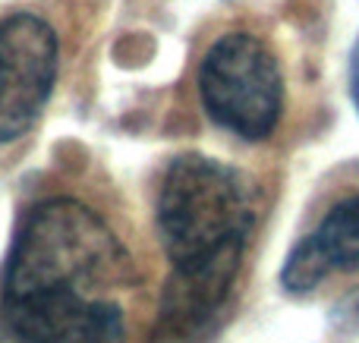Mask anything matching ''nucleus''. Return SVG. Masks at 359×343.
Wrapping results in <instances>:
<instances>
[{"label": "nucleus", "instance_id": "obj_1", "mask_svg": "<svg viewBox=\"0 0 359 343\" xmlns=\"http://www.w3.org/2000/svg\"><path fill=\"white\" fill-rule=\"evenodd\" d=\"M136 268L98 211L76 199H48L25 214L6 255L0 296L86 293L130 287Z\"/></svg>", "mask_w": 359, "mask_h": 343}, {"label": "nucleus", "instance_id": "obj_2", "mask_svg": "<svg viewBox=\"0 0 359 343\" xmlns=\"http://www.w3.org/2000/svg\"><path fill=\"white\" fill-rule=\"evenodd\" d=\"M158 237L174 271L240 268L252 205L243 176L205 155H180L158 192Z\"/></svg>", "mask_w": 359, "mask_h": 343}, {"label": "nucleus", "instance_id": "obj_3", "mask_svg": "<svg viewBox=\"0 0 359 343\" xmlns=\"http://www.w3.org/2000/svg\"><path fill=\"white\" fill-rule=\"evenodd\" d=\"M202 111L224 132L262 142L284 113V73L278 57L252 31H224L198 63Z\"/></svg>", "mask_w": 359, "mask_h": 343}, {"label": "nucleus", "instance_id": "obj_4", "mask_svg": "<svg viewBox=\"0 0 359 343\" xmlns=\"http://www.w3.org/2000/svg\"><path fill=\"white\" fill-rule=\"evenodd\" d=\"M60 44L35 13L0 19V145L35 126L57 82Z\"/></svg>", "mask_w": 359, "mask_h": 343}, {"label": "nucleus", "instance_id": "obj_5", "mask_svg": "<svg viewBox=\"0 0 359 343\" xmlns=\"http://www.w3.org/2000/svg\"><path fill=\"white\" fill-rule=\"evenodd\" d=\"M0 343H126L123 309L67 290L0 296Z\"/></svg>", "mask_w": 359, "mask_h": 343}, {"label": "nucleus", "instance_id": "obj_6", "mask_svg": "<svg viewBox=\"0 0 359 343\" xmlns=\"http://www.w3.org/2000/svg\"><path fill=\"white\" fill-rule=\"evenodd\" d=\"M359 268V195L344 199L322 218V224L303 237L280 268V287L299 296L316 290L331 274Z\"/></svg>", "mask_w": 359, "mask_h": 343}, {"label": "nucleus", "instance_id": "obj_7", "mask_svg": "<svg viewBox=\"0 0 359 343\" xmlns=\"http://www.w3.org/2000/svg\"><path fill=\"white\" fill-rule=\"evenodd\" d=\"M350 94H353V104L359 111V38L353 44V54H350Z\"/></svg>", "mask_w": 359, "mask_h": 343}]
</instances>
